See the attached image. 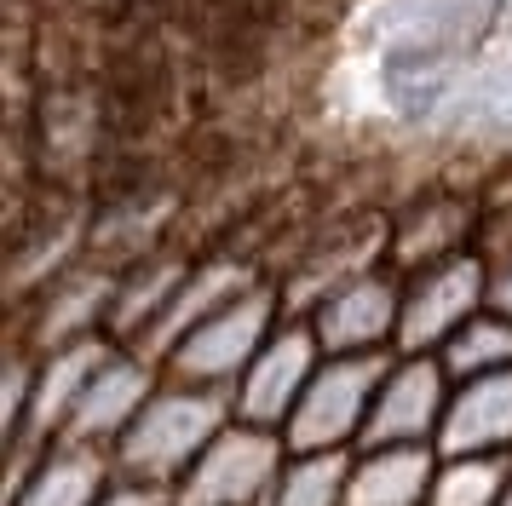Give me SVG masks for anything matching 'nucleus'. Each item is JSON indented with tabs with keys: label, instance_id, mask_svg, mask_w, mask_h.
Instances as JSON below:
<instances>
[{
	"label": "nucleus",
	"instance_id": "obj_6",
	"mask_svg": "<svg viewBox=\"0 0 512 506\" xmlns=\"http://www.w3.org/2000/svg\"><path fill=\"white\" fill-rule=\"evenodd\" d=\"M311 334L323 357H369V351H397V322H403V271L374 265V271L340 282L311 311Z\"/></svg>",
	"mask_w": 512,
	"mask_h": 506
},
{
	"label": "nucleus",
	"instance_id": "obj_20",
	"mask_svg": "<svg viewBox=\"0 0 512 506\" xmlns=\"http://www.w3.org/2000/svg\"><path fill=\"white\" fill-rule=\"evenodd\" d=\"M478 253L489 265V311L512 317V213H501L478 230Z\"/></svg>",
	"mask_w": 512,
	"mask_h": 506
},
{
	"label": "nucleus",
	"instance_id": "obj_7",
	"mask_svg": "<svg viewBox=\"0 0 512 506\" xmlns=\"http://www.w3.org/2000/svg\"><path fill=\"white\" fill-rule=\"evenodd\" d=\"M317 368H323V345H317V334H311V322L282 317V328L265 340V351L248 363V374H242L236 391H231L236 420L282 432L288 414L300 409V397H305V386H311Z\"/></svg>",
	"mask_w": 512,
	"mask_h": 506
},
{
	"label": "nucleus",
	"instance_id": "obj_2",
	"mask_svg": "<svg viewBox=\"0 0 512 506\" xmlns=\"http://www.w3.org/2000/svg\"><path fill=\"white\" fill-rule=\"evenodd\" d=\"M288 305H282L277 282H254L242 288L231 305H219L202 328H190L185 340L167 351L162 374L167 380H185V386H213V391H236V380L248 374L265 340L282 328Z\"/></svg>",
	"mask_w": 512,
	"mask_h": 506
},
{
	"label": "nucleus",
	"instance_id": "obj_5",
	"mask_svg": "<svg viewBox=\"0 0 512 506\" xmlns=\"http://www.w3.org/2000/svg\"><path fill=\"white\" fill-rule=\"evenodd\" d=\"M282 466H288L282 432L231 420L196 455V466L179 478L173 506H265L271 489H277V478H282Z\"/></svg>",
	"mask_w": 512,
	"mask_h": 506
},
{
	"label": "nucleus",
	"instance_id": "obj_16",
	"mask_svg": "<svg viewBox=\"0 0 512 506\" xmlns=\"http://www.w3.org/2000/svg\"><path fill=\"white\" fill-rule=\"evenodd\" d=\"M254 282H259L254 265H242V259H208V265H190V276L179 282L173 305L156 317V328H150V334H144V345H133V351L156 357V363H167V351L185 340L190 328H202L219 305H231V299L242 294V288H254Z\"/></svg>",
	"mask_w": 512,
	"mask_h": 506
},
{
	"label": "nucleus",
	"instance_id": "obj_21",
	"mask_svg": "<svg viewBox=\"0 0 512 506\" xmlns=\"http://www.w3.org/2000/svg\"><path fill=\"white\" fill-rule=\"evenodd\" d=\"M98 506H173V495H167V489H150V483L116 478L104 495H98Z\"/></svg>",
	"mask_w": 512,
	"mask_h": 506
},
{
	"label": "nucleus",
	"instance_id": "obj_15",
	"mask_svg": "<svg viewBox=\"0 0 512 506\" xmlns=\"http://www.w3.org/2000/svg\"><path fill=\"white\" fill-rule=\"evenodd\" d=\"M438 443H386L357 449L346 478V506H426L438 478Z\"/></svg>",
	"mask_w": 512,
	"mask_h": 506
},
{
	"label": "nucleus",
	"instance_id": "obj_12",
	"mask_svg": "<svg viewBox=\"0 0 512 506\" xmlns=\"http://www.w3.org/2000/svg\"><path fill=\"white\" fill-rule=\"evenodd\" d=\"M121 340L110 334H93V340H75V345H58V351H41L35 357V391H29V414H24V432L12 437V449H52L64 426H70L75 403L87 380L98 374V363L116 351Z\"/></svg>",
	"mask_w": 512,
	"mask_h": 506
},
{
	"label": "nucleus",
	"instance_id": "obj_4",
	"mask_svg": "<svg viewBox=\"0 0 512 506\" xmlns=\"http://www.w3.org/2000/svg\"><path fill=\"white\" fill-rule=\"evenodd\" d=\"M489 305V265L478 248L438 259L426 271L403 276V322H397V357H438L466 322Z\"/></svg>",
	"mask_w": 512,
	"mask_h": 506
},
{
	"label": "nucleus",
	"instance_id": "obj_10",
	"mask_svg": "<svg viewBox=\"0 0 512 506\" xmlns=\"http://www.w3.org/2000/svg\"><path fill=\"white\" fill-rule=\"evenodd\" d=\"M449 368L438 357H392L386 380L374 391L369 426L357 449H386V443H438L443 409H449Z\"/></svg>",
	"mask_w": 512,
	"mask_h": 506
},
{
	"label": "nucleus",
	"instance_id": "obj_3",
	"mask_svg": "<svg viewBox=\"0 0 512 506\" xmlns=\"http://www.w3.org/2000/svg\"><path fill=\"white\" fill-rule=\"evenodd\" d=\"M397 351H369V357H323V368L311 374L300 409L288 414L282 443L288 455H351L363 443L374 391L386 380Z\"/></svg>",
	"mask_w": 512,
	"mask_h": 506
},
{
	"label": "nucleus",
	"instance_id": "obj_18",
	"mask_svg": "<svg viewBox=\"0 0 512 506\" xmlns=\"http://www.w3.org/2000/svg\"><path fill=\"white\" fill-rule=\"evenodd\" d=\"M438 363L449 368V380H478V374L512 368V317H501V311L484 305V311L438 351Z\"/></svg>",
	"mask_w": 512,
	"mask_h": 506
},
{
	"label": "nucleus",
	"instance_id": "obj_11",
	"mask_svg": "<svg viewBox=\"0 0 512 506\" xmlns=\"http://www.w3.org/2000/svg\"><path fill=\"white\" fill-rule=\"evenodd\" d=\"M110 483H116L110 449H81V443L12 449L6 506H98Z\"/></svg>",
	"mask_w": 512,
	"mask_h": 506
},
{
	"label": "nucleus",
	"instance_id": "obj_13",
	"mask_svg": "<svg viewBox=\"0 0 512 506\" xmlns=\"http://www.w3.org/2000/svg\"><path fill=\"white\" fill-rule=\"evenodd\" d=\"M438 455H512V368L455 380L438 426Z\"/></svg>",
	"mask_w": 512,
	"mask_h": 506
},
{
	"label": "nucleus",
	"instance_id": "obj_17",
	"mask_svg": "<svg viewBox=\"0 0 512 506\" xmlns=\"http://www.w3.org/2000/svg\"><path fill=\"white\" fill-rule=\"evenodd\" d=\"M512 483V455H443L426 506H501Z\"/></svg>",
	"mask_w": 512,
	"mask_h": 506
},
{
	"label": "nucleus",
	"instance_id": "obj_22",
	"mask_svg": "<svg viewBox=\"0 0 512 506\" xmlns=\"http://www.w3.org/2000/svg\"><path fill=\"white\" fill-rule=\"evenodd\" d=\"M501 506H512V483H507V501H501Z\"/></svg>",
	"mask_w": 512,
	"mask_h": 506
},
{
	"label": "nucleus",
	"instance_id": "obj_8",
	"mask_svg": "<svg viewBox=\"0 0 512 506\" xmlns=\"http://www.w3.org/2000/svg\"><path fill=\"white\" fill-rule=\"evenodd\" d=\"M167 374L156 357H144V351H133V345H116L104 363H98V374L87 380V391H81V403H75L70 426H64V437L58 443H81V449H116L121 432L139 420V409L156 397V386H162Z\"/></svg>",
	"mask_w": 512,
	"mask_h": 506
},
{
	"label": "nucleus",
	"instance_id": "obj_14",
	"mask_svg": "<svg viewBox=\"0 0 512 506\" xmlns=\"http://www.w3.org/2000/svg\"><path fill=\"white\" fill-rule=\"evenodd\" d=\"M478 230H484V219H478L461 196H426V202H415L392 225L386 265L403 271V276L426 271V265H438V259H455V253L478 248Z\"/></svg>",
	"mask_w": 512,
	"mask_h": 506
},
{
	"label": "nucleus",
	"instance_id": "obj_1",
	"mask_svg": "<svg viewBox=\"0 0 512 506\" xmlns=\"http://www.w3.org/2000/svg\"><path fill=\"white\" fill-rule=\"evenodd\" d=\"M236 420L231 391L213 386H185V380H162L156 397L139 409V420L121 432V443L110 449L116 478L127 483H150V489H179L196 455L208 449L213 437Z\"/></svg>",
	"mask_w": 512,
	"mask_h": 506
},
{
	"label": "nucleus",
	"instance_id": "obj_9",
	"mask_svg": "<svg viewBox=\"0 0 512 506\" xmlns=\"http://www.w3.org/2000/svg\"><path fill=\"white\" fill-rule=\"evenodd\" d=\"M466 52L461 46L438 41V35H386L380 41V69H374V87L386 98V110L397 121H432V115L455 98V81H461Z\"/></svg>",
	"mask_w": 512,
	"mask_h": 506
},
{
	"label": "nucleus",
	"instance_id": "obj_19",
	"mask_svg": "<svg viewBox=\"0 0 512 506\" xmlns=\"http://www.w3.org/2000/svg\"><path fill=\"white\" fill-rule=\"evenodd\" d=\"M351 455H288V466H282V478L265 506H346Z\"/></svg>",
	"mask_w": 512,
	"mask_h": 506
}]
</instances>
